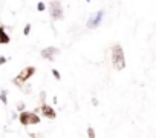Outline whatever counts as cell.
Masks as SVG:
<instances>
[{
	"label": "cell",
	"instance_id": "ba28073f",
	"mask_svg": "<svg viewBox=\"0 0 156 138\" xmlns=\"http://www.w3.org/2000/svg\"><path fill=\"white\" fill-rule=\"evenodd\" d=\"M11 42V37L8 35V32L5 31V26H0V45H8Z\"/></svg>",
	"mask_w": 156,
	"mask_h": 138
},
{
	"label": "cell",
	"instance_id": "8992f818",
	"mask_svg": "<svg viewBox=\"0 0 156 138\" xmlns=\"http://www.w3.org/2000/svg\"><path fill=\"white\" fill-rule=\"evenodd\" d=\"M57 54H60V49L55 48V46H49V48H44V49L41 51V57H43L44 60H49V61H52Z\"/></svg>",
	"mask_w": 156,
	"mask_h": 138
},
{
	"label": "cell",
	"instance_id": "52a82bcc",
	"mask_svg": "<svg viewBox=\"0 0 156 138\" xmlns=\"http://www.w3.org/2000/svg\"><path fill=\"white\" fill-rule=\"evenodd\" d=\"M40 111H41L43 117H46V118L54 120V118L57 117V112L54 111V107H52V106H49V104H46V103H43V104L40 106Z\"/></svg>",
	"mask_w": 156,
	"mask_h": 138
},
{
	"label": "cell",
	"instance_id": "2e32d148",
	"mask_svg": "<svg viewBox=\"0 0 156 138\" xmlns=\"http://www.w3.org/2000/svg\"><path fill=\"white\" fill-rule=\"evenodd\" d=\"M92 104H94V106H98V100H97V98H92Z\"/></svg>",
	"mask_w": 156,
	"mask_h": 138
},
{
	"label": "cell",
	"instance_id": "8fae6325",
	"mask_svg": "<svg viewBox=\"0 0 156 138\" xmlns=\"http://www.w3.org/2000/svg\"><path fill=\"white\" fill-rule=\"evenodd\" d=\"M17 109H19V112H25V109H26V104H25L23 101H20V103L17 104Z\"/></svg>",
	"mask_w": 156,
	"mask_h": 138
},
{
	"label": "cell",
	"instance_id": "4fadbf2b",
	"mask_svg": "<svg viewBox=\"0 0 156 138\" xmlns=\"http://www.w3.org/2000/svg\"><path fill=\"white\" fill-rule=\"evenodd\" d=\"M37 9H38L40 13H43V11L46 9V5H44L43 2H38V5H37Z\"/></svg>",
	"mask_w": 156,
	"mask_h": 138
},
{
	"label": "cell",
	"instance_id": "6da1fadb",
	"mask_svg": "<svg viewBox=\"0 0 156 138\" xmlns=\"http://www.w3.org/2000/svg\"><path fill=\"white\" fill-rule=\"evenodd\" d=\"M112 64L116 71H122L126 67V57L121 45H113L112 48Z\"/></svg>",
	"mask_w": 156,
	"mask_h": 138
},
{
	"label": "cell",
	"instance_id": "9a60e30c",
	"mask_svg": "<svg viewBox=\"0 0 156 138\" xmlns=\"http://www.w3.org/2000/svg\"><path fill=\"white\" fill-rule=\"evenodd\" d=\"M8 61V58L6 57H0V66H2V64H5Z\"/></svg>",
	"mask_w": 156,
	"mask_h": 138
},
{
	"label": "cell",
	"instance_id": "5b68a950",
	"mask_svg": "<svg viewBox=\"0 0 156 138\" xmlns=\"http://www.w3.org/2000/svg\"><path fill=\"white\" fill-rule=\"evenodd\" d=\"M103 16H104V11H98V13H95V14L86 22V28H89V29H95V28H98L100 23H101V20H103Z\"/></svg>",
	"mask_w": 156,
	"mask_h": 138
},
{
	"label": "cell",
	"instance_id": "7c38bea8",
	"mask_svg": "<svg viewBox=\"0 0 156 138\" xmlns=\"http://www.w3.org/2000/svg\"><path fill=\"white\" fill-rule=\"evenodd\" d=\"M52 75H54L55 80H61V75H60V72L57 71V69H52Z\"/></svg>",
	"mask_w": 156,
	"mask_h": 138
},
{
	"label": "cell",
	"instance_id": "30bf717a",
	"mask_svg": "<svg viewBox=\"0 0 156 138\" xmlns=\"http://www.w3.org/2000/svg\"><path fill=\"white\" fill-rule=\"evenodd\" d=\"M87 136L89 138H95V129L94 127H87Z\"/></svg>",
	"mask_w": 156,
	"mask_h": 138
},
{
	"label": "cell",
	"instance_id": "5bb4252c",
	"mask_svg": "<svg viewBox=\"0 0 156 138\" xmlns=\"http://www.w3.org/2000/svg\"><path fill=\"white\" fill-rule=\"evenodd\" d=\"M23 34H25V35H29V34H31V23H28V25L25 26V29H23Z\"/></svg>",
	"mask_w": 156,
	"mask_h": 138
},
{
	"label": "cell",
	"instance_id": "7a4b0ae2",
	"mask_svg": "<svg viewBox=\"0 0 156 138\" xmlns=\"http://www.w3.org/2000/svg\"><path fill=\"white\" fill-rule=\"evenodd\" d=\"M34 74H35V67H34V66H28V67L22 69L20 74L12 80V83H14L16 86H19V88H23V85H25Z\"/></svg>",
	"mask_w": 156,
	"mask_h": 138
},
{
	"label": "cell",
	"instance_id": "277c9868",
	"mask_svg": "<svg viewBox=\"0 0 156 138\" xmlns=\"http://www.w3.org/2000/svg\"><path fill=\"white\" fill-rule=\"evenodd\" d=\"M49 13L54 20H63V6L58 0H52L49 3Z\"/></svg>",
	"mask_w": 156,
	"mask_h": 138
},
{
	"label": "cell",
	"instance_id": "e0dca14e",
	"mask_svg": "<svg viewBox=\"0 0 156 138\" xmlns=\"http://www.w3.org/2000/svg\"><path fill=\"white\" fill-rule=\"evenodd\" d=\"M86 2H87V3H89V2H90V0H86Z\"/></svg>",
	"mask_w": 156,
	"mask_h": 138
},
{
	"label": "cell",
	"instance_id": "3957f363",
	"mask_svg": "<svg viewBox=\"0 0 156 138\" xmlns=\"http://www.w3.org/2000/svg\"><path fill=\"white\" fill-rule=\"evenodd\" d=\"M19 121L23 124V126H29V124H38L41 121V118L35 114V112H20L19 115Z\"/></svg>",
	"mask_w": 156,
	"mask_h": 138
},
{
	"label": "cell",
	"instance_id": "9c48e42d",
	"mask_svg": "<svg viewBox=\"0 0 156 138\" xmlns=\"http://www.w3.org/2000/svg\"><path fill=\"white\" fill-rule=\"evenodd\" d=\"M0 101H2L3 104H8V92L6 91L0 92Z\"/></svg>",
	"mask_w": 156,
	"mask_h": 138
}]
</instances>
